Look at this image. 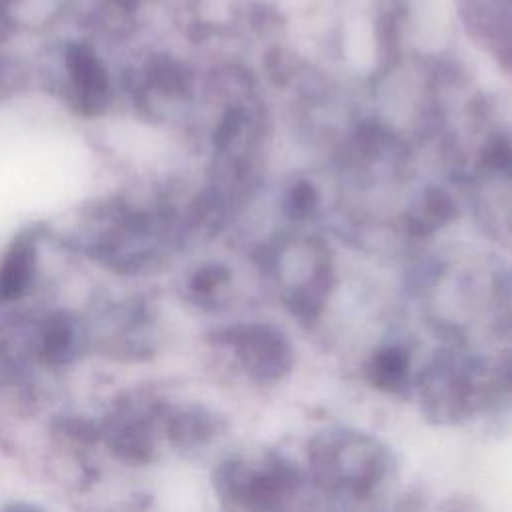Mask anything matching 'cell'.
<instances>
[{"label": "cell", "instance_id": "cell-1", "mask_svg": "<svg viewBox=\"0 0 512 512\" xmlns=\"http://www.w3.org/2000/svg\"><path fill=\"white\" fill-rule=\"evenodd\" d=\"M316 462L332 478L358 492L372 488L384 472L376 444L358 434H344L316 448Z\"/></svg>", "mask_w": 512, "mask_h": 512}, {"label": "cell", "instance_id": "cell-2", "mask_svg": "<svg viewBox=\"0 0 512 512\" xmlns=\"http://www.w3.org/2000/svg\"><path fill=\"white\" fill-rule=\"evenodd\" d=\"M30 268H32V252L28 246H18L12 250V254L6 260L4 272H2V292L4 294H16L24 288V284L28 282L30 276Z\"/></svg>", "mask_w": 512, "mask_h": 512}, {"label": "cell", "instance_id": "cell-3", "mask_svg": "<svg viewBox=\"0 0 512 512\" xmlns=\"http://www.w3.org/2000/svg\"><path fill=\"white\" fill-rule=\"evenodd\" d=\"M372 382L384 390H398L406 382V360L400 354L380 356L374 366Z\"/></svg>", "mask_w": 512, "mask_h": 512}, {"label": "cell", "instance_id": "cell-4", "mask_svg": "<svg viewBox=\"0 0 512 512\" xmlns=\"http://www.w3.org/2000/svg\"><path fill=\"white\" fill-rule=\"evenodd\" d=\"M72 70L76 76V82L82 84L86 90H102L104 88V76L94 60L92 54L84 52L82 48H76L72 54Z\"/></svg>", "mask_w": 512, "mask_h": 512}]
</instances>
